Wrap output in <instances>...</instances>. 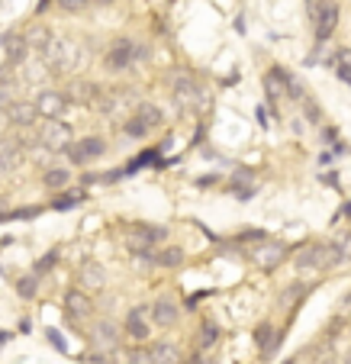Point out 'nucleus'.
<instances>
[{
    "mask_svg": "<svg viewBox=\"0 0 351 364\" xmlns=\"http://www.w3.org/2000/svg\"><path fill=\"white\" fill-rule=\"evenodd\" d=\"M197 342H200V348H213V345L220 342V329H216L213 323H203V326H200V338H197Z\"/></svg>",
    "mask_w": 351,
    "mask_h": 364,
    "instance_id": "29",
    "label": "nucleus"
},
{
    "mask_svg": "<svg viewBox=\"0 0 351 364\" xmlns=\"http://www.w3.org/2000/svg\"><path fill=\"white\" fill-rule=\"evenodd\" d=\"M296 271H323L332 268V252H329V242H310L296 252L293 258Z\"/></svg>",
    "mask_w": 351,
    "mask_h": 364,
    "instance_id": "4",
    "label": "nucleus"
},
{
    "mask_svg": "<svg viewBox=\"0 0 351 364\" xmlns=\"http://www.w3.org/2000/svg\"><path fill=\"white\" fill-rule=\"evenodd\" d=\"M264 94H268L271 103L284 100V97H287V71H284V68H271L268 75H264Z\"/></svg>",
    "mask_w": 351,
    "mask_h": 364,
    "instance_id": "18",
    "label": "nucleus"
},
{
    "mask_svg": "<svg viewBox=\"0 0 351 364\" xmlns=\"http://www.w3.org/2000/svg\"><path fill=\"white\" fill-rule=\"evenodd\" d=\"M148 309H142V306H136V309H129L126 313V336L129 338H136V342H145V338L152 336V323H148Z\"/></svg>",
    "mask_w": 351,
    "mask_h": 364,
    "instance_id": "15",
    "label": "nucleus"
},
{
    "mask_svg": "<svg viewBox=\"0 0 351 364\" xmlns=\"http://www.w3.org/2000/svg\"><path fill=\"white\" fill-rule=\"evenodd\" d=\"M16 294L23 296V300H36V294H39V274H26L16 281Z\"/></svg>",
    "mask_w": 351,
    "mask_h": 364,
    "instance_id": "25",
    "label": "nucleus"
},
{
    "mask_svg": "<svg viewBox=\"0 0 351 364\" xmlns=\"http://www.w3.org/2000/svg\"><path fill=\"white\" fill-rule=\"evenodd\" d=\"M48 39H52V33H48L45 26H33V29L26 33V46H29V48H39V52L48 46Z\"/></svg>",
    "mask_w": 351,
    "mask_h": 364,
    "instance_id": "27",
    "label": "nucleus"
},
{
    "mask_svg": "<svg viewBox=\"0 0 351 364\" xmlns=\"http://www.w3.org/2000/svg\"><path fill=\"white\" fill-rule=\"evenodd\" d=\"M65 313H68L71 319H87L90 313H94V300H90L87 290L75 287L65 294Z\"/></svg>",
    "mask_w": 351,
    "mask_h": 364,
    "instance_id": "13",
    "label": "nucleus"
},
{
    "mask_svg": "<svg viewBox=\"0 0 351 364\" xmlns=\"http://www.w3.org/2000/svg\"><path fill=\"white\" fill-rule=\"evenodd\" d=\"M345 364H351V345H348V351H345Z\"/></svg>",
    "mask_w": 351,
    "mask_h": 364,
    "instance_id": "39",
    "label": "nucleus"
},
{
    "mask_svg": "<svg viewBox=\"0 0 351 364\" xmlns=\"http://www.w3.org/2000/svg\"><path fill=\"white\" fill-rule=\"evenodd\" d=\"M306 294H310L306 284H290V287L281 294V306H293V303L300 300V296H306Z\"/></svg>",
    "mask_w": 351,
    "mask_h": 364,
    "instance_id": "28",
    "label": "nucleus"
},
{
    "mask_svg": "<svg viewBox=\"0 0 351 364\" xmlns=\"http://www.w3.org/2000/svg\"><path fill=\"white\" fill-rule=\"evenodd\" d=\"M65 151H68L71 165L84 168V165H90V161L104 159V155H107V142L100 136H81V139H75V142H71Z\"/></svg>",
    "mask_w": 351,
    "mask_h": 364,
    "instance_id": "3",
    "label": "nucleus"
},
{
    "mask_svg": "<svg viewBox=\"0 0 351 364\" xmlns=\"http://www.w3.org/2000/svg\"><path fill=\"white\" fill-rule=\"evenodd\" d=\"M45 338H48V342H52V345H55L58 351H68V348H65V342H62V332H58V329H48V332H45Z\"/></svg>",
    "mask_w": 351,
    "mask_h": 364,
    "instance_id": "35",
    "label": "nucleus"
},
{
    "mask_svg": "<svg viewBox=\"0 0 351 364\" xmlns=\"http://www.w3.org/2000/svg\"><path fill=\"white\" fill-rule=\"evenodd\" d=\"M36 136H39V145L42 149H48V151H65L71 145V136H75V132H71V126L65 123V119H45V123H42V129L36 132Z\"/></svg>",
    "mask_w": 351,
    "mask_h": 364,
    "instance_id": "6",
    "label": "nucleus"
},
{
    "mask_svg": "<svg viewBox=\"0 0 351 364\" xmlns=\"http://www.w3.org/2000/svg\"><path fill=\"white\" fill-rule=\"evenodd\" d=\"M119 338H123V326L113 323V319H100L94 326V345L100 351H113L119 345Z\"/></svg>",
    "mask_w": 351,
    "mask_h": 364,
    "instance_id": "11",
    "label": "nucleus"
},
{
    "mask_svg": "<svg viewBox=\"0 0 351 364\" xmlns=\"http://www.w3.org/2000/svg\"><path fill=\"white\" fill-rule=\"evenodd\" d=\"M36 107H39V117L62 119V113L68 110V97L58 94V90H42V94L36 97Z\"/></svg>",
    "mask_w": 351,
    "mask_h": 364,
    "instance_id": "10",
    "label": "nucleus"
},
{
    "mask_svg": "<svg viewBox=\"0 0 351 364\" xmlns=\"http://www.w3.org/2000/svg\"><path fill=\"white\" fill-rule=\"evenodd\" d=\"M42 62L52 75H71L81 65V46L68 36H52L48 46L42 48Z\"/></svg>",
    "mask_w": 351,
    "mask_h": 364,
    "instance_id": "1",
    "label": "nucleus"
},
{
    "mask_svg": "<svg viewBox=\"0 0 351 364\" xmlns=\"http://www.w3.org/2000/svg\"><path fill=\"white\" fill-rule=\"evenodd\" d=\"M136 117L142 119L148 129H158V126L165 123V113H161V107H155V103H139V107H136Z\"/></svg>",
    "mask_w": 351,
    "mask_h": 364,
    "instance_id": "22",
    "label": "nucleus"
},
{
    "mask_svg": "<svg viewBox=\"0 0 351 364\" xmlns=\"http://www.w3.org/2000/svg\"><path fill=\"white\" fill-rule=\"evenodd\" d=\"M248 258H252L261 271H274L277 264L287 262V245H284V242H274V239H261V242H255L252 252H248Z\"/></svg>",
    "mask_w": 351,
    "mask_h": 364,
    "instance_id": "5",
    "label": "nucleus"
},
{
    "mask_svg": "<svg viewBox=\"0 0 351 364\" xmlns=\"http://www.w3.org/2000/svg\"><path fill=\"white\" fill-rule=\"evenodd\" d=\"M52 4H58L65 14H84L87 7H94V0H52Z\"/></svg>",
    "mask_w": 351,
    "mask_h": 364,
    "instance_id": "30",
    "label": "nucleus"
},
{
    "mask_svg": "<svg viewBox=\"0 0 351 364\" xmlns=\"http://www.w3.org/2000/svg\"><path fill=\"white\" fill-rule=\"evenodd\" d=\"M4 48H7V65L14 68V65H26V52H29V46H26V36H16V33H7L4 36Z\"/></svg>",
    "mask_w": 351,
    "mask_h": 364,
    "instance_id": "17",
    "label": "nucleus"
},
{
    "mask_svg": "<svg viewBox=\"0 0 351 364\" xmlns=\"http://www.w3.org/2000/svg\"><path fill=\"white\" fill-rule=\"evenodd\" d=\"M77 200H81V193H65V197H55L52 200V210H58V213H62V210H71Z\"/></svg>",
    "mask_w": 351,
    "mask_h": 364,
    "instance_id": "32",
    "label": "nucleus"
},
{
    "mask_svg": "<svg viewBox=\"0 0 351 364\" xmlns=\"http://www.w3.org/2000/svg\"><path fill=\"white\" fill-rule=\"evenodd\" d=\"M123 364H152V355L148 348H129L123 355Z\"/></svg>",
    "mask_w": 351,
    "mask_h": 364,
    "instance_id": "31",
    "label": "nucleus"
},
{
    "mask_svg": "<svg viewBox=\"0 0 351 364\" xmlns=\"http://www.w3.org/2000/svg\"><path fill=\"white\" fill-rule=\"evenodd\" d=\"M148 319H152L158 329H174V326H178V319H180V306L174 300H168V296H161V300L152 303Z\"/></svg>",
    "mask_w": 351,
    "mask_h": 364,
    "instance_id": "8",
    "label": "nucleus"
},
{
    "mask_svg": "<svg viewBox=\"0 0 351 364\" xmlns=\"http://www.w3.org/2000/svg\"><path fill=\"white\" fill-rule=\"evenodd\" d=\"M7 117L14 126L29 129V126H36V119H39V107H36V100H14L7 107Z\"/></svg>",
    "mask_w": 351,
    "mask_h": 364,
    "instance_id": "14",
    "label": "nucleus"
},
{
    "mask_svg": "<svg viewBox=\"0 0 351 364\" xmlns=\"http://www.w3.org/2000/svg\"><path fill=\"white\" fill-rule=\"evenodd\" d=\"M303 113H306V119H310V123H319V119H323V110H319V103H316V100H306V97H303Z\"/></svg>",
    "mask_w": 351,
    "mask_h": 364,
    "instance_id": "34",
    "label": "nucleus"
},
{
    "mask_svg": "<svg viewBox=\"0 0 351 364\" xmlns=\"http://www.w3.org/2000/svg\"><path fill=\"white\" fill-rule=\"evenodd\" d=\"M7 338H10V336H7V332H0V345H4V342H7Z\"/></svg>",
    "mask_w": 351,
    "mask_h": 364,
    "instance_id": "40",
    "label": "nucleus"
},
{
    "mask_svg": "<svg viewBox=\"0 0 351 364\" xmlns=\"http://www.w3.org/2000/svg\"><path fill=\"white\" fill-rule=\"evenodd\" d=\"M306 4H313V0H306Z\"/></svg>",
    "mask_w": 351,
    "mask_h": 364,
    "instance_id": "41",
    "label": "nucleus"
},
{
    "mask_svg": "<svg viewBox=\"0 0 351 364\" xmlns=\"http://www.w3.org/2000/svg\"><path fill=\"white\" fill-rule=\"evenodd\" d=\"M77 287L87 290V294L107 287V271L100 268V262H84L81 268H77Z\"/></svg>",
    "mask_w": 351,
    "mask_h": 364,
    "instance_id": "12",
    "label": "nucleus"
},
{
    "mask_svg": "<svg viewBox=\"0 0 351 364\" xmlns=\"http://www.w3.org/2000/svg\"><path fill=\"white\" fill-rule=\"evenodd\" d=\"M110 4H117V0H94V7H110Z\"/></svg>",
    "mask_w": 351,
    "mask_h": 364,
    "instance_id": "38",
    "label": "nucleus"
},
{
    "mask_svg": "<svg viewBox=\"0 0 351 364\" xmlns=\"http://www.w3.org/2000/svg\"><path fill=\"white\" fill-rule=\"evenodd\" d=\"M55 262H58V252L42 255L39 262H36V274H45V271H52V268H55Z\"/></svg>",
    "mask_w": 351,
    "mask_h": 364,
    "instance_id": "33",
    "label": "nucleus"
},
{
    "mask_svg": "<svg viewBox=\"0 0 351 364\" xmlns=\"http://www.w3.org/2000/svg\"><path fill=\"white\" fill-rule=\"evenodd\" d=\"M190 364H216V361H213V358H193Z\"/></svg>",
    "mask_w": 351,
    "mask_h": 364,
    "instance_id": "37",
    "label": "nucleus"
},
{
    "mask_svg": "<svg viewBox=\"0 0 351 364\" xmlns=\"http://www.w3.org/2000/svg\"><path fill=\"white\" fill-rule=\"evenodd\" d=\"M255 345L264 351V355H274L277 345H281V336L274 332V326H271V323H261L255 329Z\"/></svg>",
    "mask_w": 351,
    "mask_h": 364,
    "instance_id": "21",
    "label": "nucleus"
},
{
    "mask_svg": "<svg viewBox=\"0 0 351 364\" xmlns=\"http://www.w3.org/2000/svg\"><path fill=\"white\" fill-rule=\"evenodd\" d=\"M42 184H45L48 191H65V187L71 184V171L68 168H48V171L42 174Z\"/></svg>",
    "mask_w": 351,
    "mask_h": 364,
    "instance_id": "23",
    "label": "nucleus"
},
{
    "mask_svg": "<svg viewBox=\"0 0 351 364\" xmlns=\"http://www.w3.org/2000/svg\"><path fill=\"white\" fill-rule=\"evenodd\" d=\"M329 252H332V268L348 264L351 262V232H338L335 239L329 242Z\"/></svg>",
    "mask_w": 351,
    "mask_h": 364,
    "instance_id": "19",
    "label": "nucleus"
},
{
    "mask_svg": "<svg viewBox=\"0 0 351 364\" xmlns=\"http://www.w3.org/2000/svg\"><path fill=\"white\" fill-rule=\"evenodd\" d=\"M10 126H14V123H10V117H7V107H0V136H4Z\"/></svg>",
    "mask_w": 351,
    "mask_h": 364,
    "instance_id": "36",
    "label": "nucleus"
},
{
    "mask_svg": "<svg viewBox=\"0 0 351 364\" xmlns=\"http://www.w3.org/2000/svg\"><path fill=\"white\" fill-rule=\"evenodd\" d=\"M310 23L316 42L332 39V33L338 29V4L335 0H313L310 4Z\"/></svg>",
    "mask_w": 351,
    "mask_h": 364,
    "instance_id": "2",
    "label": "nucleus"
},
{
    "mask_svg": "<svg viewBox=\"0 0 351 364\" xmlns=\"http://www.w3.org/2000/svg\"><path fill=\"white\" fill-rule=\"evenodd\" d=\"M171 90H174L178 107H200V103H203V90H200V84L193 81V77H187V75L174 77Z\"/></svg>",
    "mask_w": 351,
    "mask_h": 364,
    "instance_id": "9",
    "label": "nucleus"
},
{
    "mask_svg": "<svg viewBox=\"0 0 351 364\" xmlns=\"http://www.w3.org/2000/svg\"><path fill=\"white\" fill-rule=\"evenodd\" d=\"M148 355H152V364H180V348L174 342H155Z\"/></svg>",
    "mask_w": 351,
    "mask_h": 364,
    "instance_id": "20",
    "label": "nucleus"
},
{
    "mask_svg": "<svg viewBox=\"0 0 351 364\" xmlns=\"http://www.w3.org/2000/svg\"><path fill=\"white\" fill-rule=\"evenodd\" d=\"M23 165V145L14 139H0V178L14 174Z\"/></svg>",
    "mask_w": 351,
    "mask_h": 364,
    "instance_id": "16",
    "label": "nucleus"
},
{
    "mask_svg": "<svg viewBox=\"0 0 351 364\" xmlns=\"http://www.w3.org/2000/svg\"><path fill=\"white\" fill-rule=\"evenodd\" d=\"M180 262H184V252H180V248H161V252L155 255V264H158V268H178Z\"/></svg>",
    "mask_w": 351,
    "mask_h": 364,
    "instance_id": "24",
    "label": "nucleus"
},
{
    "mask_svg": "<svg viewBox=\"0 0 351 364\" xmlns=\"http://www.w3.org/2000/svg\"><path fill=\"white\" fill-rule=\"evenodd\" d=\"M136 62H139V46L132 39H117L110 48H107V55H104V65L110 71H126V68H132Z\"/></svg>",
    "mask_w": 351,
    "mask_h": 364,
    "instance_id": "7",
    "label": "nucleus"
},
{
    "mask_svg": "<svg viewBox=\"0 0 351 364\" xmlns=\"http://www.w3.org/2000/svg\"><path fill=\"white\" fill-rule=\"evenodd\" d=\"M148 132H152V129H148V126H145L139 117H129V119L123 123V136H126V139H145Z\"/></svg>",
    "mask_w": 351,
    "mask_h": 364,
    "instance_id": "26",
    "label": "nucleus"
}]
</instances>
